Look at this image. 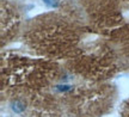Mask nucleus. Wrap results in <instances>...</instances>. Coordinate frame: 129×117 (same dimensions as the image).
Segmentation results:
<instances>
[{"instance_id":"nucleus-1","label":"nucleus","mask_w":129,"mask_h":117,"mask_svg":"<svg viewBox=\"0 0 129 117\" xmlns=\"http://www.w3.org/2000/svg\"><path fill=\"white\" fill-rule=\"evenodd\" d=\"M47 5H49L50 7H57L59 6V1L57 0H43Z\"/></svg>"}]
</instances>
